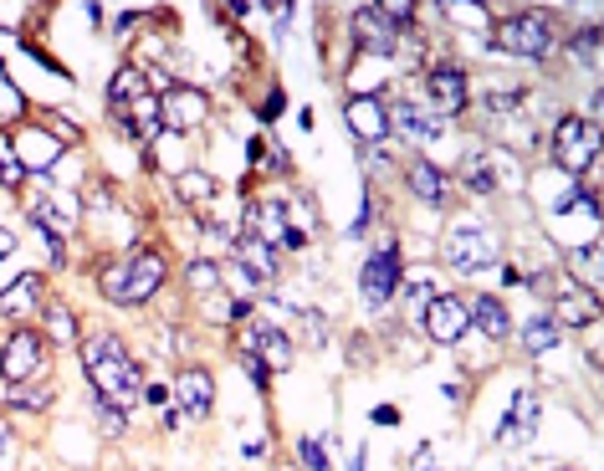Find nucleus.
<instances>
[{
    "label": "nucleus",
    "mask_w": 604,
    "mask_h": 471,
    "mask_svg": "<svg viewBox=\"0 0 604 471\" xmlns=\"http://www.w3.org/2000/svg\"><path fill=\"white\" fill-rule=\"evenodd\" d=\"M82 369H88L98 400H108L113 410H123V415H128V405H139V400H144V374H139V359L123 349V338H113V333L88 338V344H82Z\"/></svg>",
    "instance_id": "nucleus-1"
},
{
    "label": "nucleus",
    "mask_w": 604,
    "mask_h": 471,
    "mask_svg": "<svg viewBox=\"0 0 604 471\" xmlns=\"http://www.w3.org/2000/svg\"><path fill=\"white\" fill-rule=\"evenodd\" d=\"M98 287H103L108 303H118V308H144L149 297L164 287V256L159 251H134L128 262L108 267L98 277Z\"/></svg>",
    "instance_id": "nucleus-2"
},
{
    "label": "nucleus",
    "mask_w": 604,
    "mask_h": 471,
    "mask_svg": "<svg viewBox=\"0 0 604 471\" xmlns=\"http://www.w3.org/2000/svg\"><path fill=\"white\" fill-rule=\"evenodd\" d=\"M599 159V128L594 123H584L579 113H569V118H558V128H553V164L564 169V175H584V169Z\"/></svg>",
    "instance_id": "nucleus-3"
},
{
    "label": "nucleus",
    "mask_w": 604,
    "mask_h": 471,
    "mask_svg": "<svg viewBox=\"0 0 604 471\" xmlns=\"http://www.w3.org/2000/svg\"><path fill=\"white\" fill-rule=\"evenodd\" d=\"M487 41H492L497 52L543 62V57L553 52V21H548V16H507V21H497V31H492Z\"/></svg>",
    "instance_id": "nucleus-4"
},
{
    "label": "nucleus",
    "mask_w": 604,
    "mask_h": 471,
    "mask_svg": "<svg viewBox=\"0 0 604 471\" xmlns=\"http://www.w3.org/2000/svg\"><path fill=\"white\" fill-rule=\"evenodd\" d=\"M400 282H405V272H400V251L395 246H384V251H374L369 262L359 267V297L369 308H384L390 297L400 292Z\"/></svg>",
    "instance_id": "nucleus-5"
},
{
    "label": "nucleus",
    "mask_w": 604,
    "mask_h": 471,
    "mask_svg": "<svg viewBox=\"0 0 604 471\" xmlns=\"http://www.w3.org/2000/svg\"><path fill=\"white\" fill-rule=\"evenodd\" d=\"M446 262L456 272H482V267H492L497 262V231H487V226H461V231H451L446 236Z\"/></svg>",
    "instance_id": "nucleus-6"
},
{
    "label": "nucleus",
    "mask_w": 604,
    "mask_h": 471,
    "mask_svg": "<svg viewBox=\"0 0 604 471\" xmlns=\"http://www.w3.org/2000/svg\"><path fill=\"white\" fill-rule=\"evenodd\" d=\"M41 359H47L41 333H36V328H16V333L6 338V349H0V379H6V384H26V379L41 369Z\"/></svg>",
    "instance_id": "nucleus-7"
},
{
    "label": "nucleus",
    "mask_w": 604,
    "mask_h": 471,
    "mask_svg": "<svg viewBox=\"0 0 604 471\" xmlns=\"http://www.w3.org/2000/svg\"><path fill=\"white\" fill-rule=\"evenodd\" d=\"M241 231L256 236L262 246H287L292 221H287V200H251L241 210Z\"/></svg>",
    "instance_id": "nucleus-8"
},
{
    "label": "nucleus",
    "mask_w": 604,
    "mask_h": 471,
    "mask_svg": "<svg viewBox=\"0 0 604 471\" xmlns=\"http://www.w3.org/2000/svg\"><path fill=\"white\" fill-rule=\"evenodd\" d=\"M159 118H164V128H175V134H190V128H200L210 118V103H205L200 88H180L175 82V88L159 98Z\"/></svg>",
    "instance_id": "nucleus-9"
},
{
    "label": "nucleus",
    "mask_w": 604,
    "mask_h": 471,
    "mask_svg": "<svg viewBox=\"0 0 604 471\" xmlns=\"http://www.w3.org/2000/svg\"><path fill=\"white\" fill-rule=\"evenodd\" d=\"M400 41H405V31H395L390 21H384L379 6H359V11H354V47H359V52L390 57V52H400Z\"/></svg>",
    "instance_id": "nucleus-10"
},
{
    "label": "nucleus",
    "mask_w": 604,
    "mask_h": 471,
    "mask_svg": "<svg viewBox=\"0 0 604 471\" xmlns=\"http://www.w3.org/2000/svg\"><path fill=\"white\" fill-rule=\"evenodd\" d=\"M343 118H349L359 144H384V139H390V108H384L374 93H354L349 108H343Z\"/></svg>",
    "instance_id": "nucleus-11"
},
{
    "label": "nucleus",
    "mask_w": 604,
    "mask_h": 471,
    "mask_svg": "<svg viewBox=\"0 0 604 471\" xmlns=\"http://www.w3.org/2000/svg\"><path fill=\"white\" fill-rule=\"evenodd\" d=\"M425 88H430V113H441V118H456L466 108V72L441 62V67H430L425 72Z\"/></svg>",
    "instance_id": "nucleus-12"
},
{
    "label": "nucleus",
    "mask_w": 604,
    "mask_h": 471,
    "mask_svg": "<svg viewBox=\"0 0 604 471\" xmlns=\"http://www.w3.org/2000/svg\"><path fill=\"white\" fill-rule=\"evenodd\" d=\"M533 431H538V395L533 390H517L512 405H507V415H502V425H497V441L502 446H528Z\"/></svg>",
    "instance_id": "nucleus-13"
},
{
    "label": "nucleus",
    "mask_w": 604,
    "mask_h": 471,
    "mask_svg": "<svg viewBox=\"0 0 604 471\" xmlns=\"http://www.w3.org/2000/svg\"><path fill=\"white\" fill-rule=\"evenodd\" d=\"M420 318H425V333L436 338V344H456V338L471 328V313H466L461 297H436Z\"/></svg>",
    "instance_id": "nucleus-14"
},
{
    "label": "nucleus",
    "mask_w": 604,
    "mask_h": 471,
    "mask_svg": "<svg viewBox=\"0 0 604 471\" xmlns=\"http://www.w3.org/2000/svg\"><path fill=\"white\" fill-rule=\"evenodd\" d=\"M548 318H553L558 328H589V323L599 318V297L584 292V287H574V282H558V303H553Z\"/></svg>",
    "instance_id": "nucleus-15"
},
{
    "label": "nucleus",
    "mask_w": 604,
    "mask_h": 471,
    "mask_svg": "<svg viewBox=\"0 0 604 471\" xmlns=\"http://www.w3.org/2000/svg\"><path fill=\"white\" fill-rule=\"evenodd\" d=\"M390 128H400L410 144H430V139L446 134V118L430 113V108H420V103H395L390 108Z\"/></svg>",
    "instance_id": "nucleus-16"
},
{
    "label": "nucleus",
    "mask_w": 604,
    "mask_h": 471,
    "mask_svg": "<svg viewBox=\"0 0 604 471\" xmlns=\"http://www.w3.org/2000/svg\"><path fill=\"white\" fill-rule=\"evenodd\" d=\"M31 313H41V272H21L11 287H0V318L21 323Z\"/></svg>",
    "instance_id": "nucleus-17"
},
{
    "label": "nucleus",
    "mask_w": 604,
    "mask_h": 471,
    "mask_svg": "<svg viewBox=\"0 0 604 471\" xmlns=\"http://www.w3.org/2000/svg\"><path fill=\"white\" fill-rule=\"evenodd\" d=\"M405 180H410V195H415L420 205H430V210H441V205L451 200V180H446L430 159H410V164H405Z\"/></svg>",
    "instance_id": "nucleus-18"
},
{
    "label": "nucleus",
    "mask_w": 604,
    "mask_h": 471,
    "mask_svg": "<svg viewBox=\"0 0 604 471\" xmlns=\"http://www.w3.org/2000/svg\"><path fill=\"white\" fill-rule=\"evenodd\" d=\"M246 354H256L267 369H287L292 364V344H287V333L277 328V323H256V328H246V344H241Z\"/></svg>",
    "instance_id": "nucleus-19"
},
{
    "label": "nucleus",
    "mask_w": 604,
    "mask_h": 471,
    "mask_svg": "<svg viewBox=\"0 0 604 471\" xmlns=\"http://www.w3.org/2000/svg\"><path fill=\"white\" fill-rule=\"evenodd\" d=\"M175 405H180V415L205 420V415L215 410V379H210L205 369H185L180 384H175Z\"/></svg>",
    "instance_id": "nucleus-20"
},
{
    "label": "nucleus",
    "mask_w": 604,
    "mask_h": 471,
    "mask_svg": "<svg viewBox=\"0 0 604 471\" xmlns=\"http://www.w3.org/2000/svg\"><path fill=\"white\" fill-rule=\"evenodd\" d=\"M16 154H21V169H26V175H31V169H52L57 159H62V144L47 134V128H26V134H21V144H16Z\"/></svg>",
    "instance_id": "nucleus-21"
},
{
    "label": "nucleus",
    "mask_w": 604,
    "mask_h": 471,
    "mask_svg": "<svg viewBox=\"0 0 604 471\" xmlns=\"http://www.w3.org/2000/svg\"><path fill=\"white\" fill-rule=\"evenodd\" d=\"M231 246H236V267H246V272H251L256 282H262V287L277 277V256H272V246H262V241L246 236V231H241V236H231Z\"/></svg>",
    "instance_id": "nucleus-22"
},
{
    "label": "nucleus",
    "mask_w": 604,
    "mask_h": 471,
    "mask_svg": "<svg viewBox=\"0 0 604 471\" xmlns=\"http://www.w3.org/2000/svg\"><path fill=\"white\" fill-rule=\"evenodd\" d=\"M139 98H149V77H144L139 67H123V72L108 82V108L123 113V108H134Z\"/></svg>",
    "instance_id": "nucleus-23"
},
{
    "label": "nucleus",
    "mask_w": 604,
    "mask_h": 471,
    "mask_svg": "<svg viewBox=\"0 0 604 471\" xmlns=\"http://www.w3.org/2000/svg\"><path fill=\"white\" fill-rule=\"evenodd\" d=\"M466 313H471V323H477L487 338H507V333H512L507 303H502V297H492V292H487V297H477V303H471Z\"/></svg>",
    "instance_id": "nucleus-24"
},
{
    "label": "nucleus",
    "mask_w": 604,
    "mask_h": 471,
    "mask_svg": "<svg viewBox=\"0 0 604 471\" xmlns=\"http://www.w3.org/2000/svg\"><path fill=\"white\" fill-rule=\"evenodd\" d=\"M461 185H466L471 195H492V190H497V169H492V154L471 149V154L461 159Z\"/></svg>",
    "instance_id": "nucleus-25"
},
{
    "label": "nucleus",
    "mask_w": 604,
    "mask_h": 471,
    "mask_svg": "<svg viewBox=\"0 0 604 471\" xmlns=\"http://www.w3.org/2000/svg\"><path fill=\"white\" fill-rule=\"evenodd\" d=\"M31 221L41 226V236L47 241H62V236H72V216L52 200V195H41V200H31Z\"/></svg>",
    "instance_id": "nucleus-26"
},
{
    "label": "nucleus",
    "mask_w": 604,
    "mask_h": 471,
    "mask_svg": "<svg viewBox=\"0 0 604 471\" xmlns=\"http://www.w3.org/2000/svg\"><path fill=\"white\" fill-rule=\"evenodd\" d=\"M558 338H564V328H558L548 313H533L528 328H523V349H528V354H553Z\"/></svg>",
    "instance_id": "nucleus-27"
},
{
    "label": "nucleus",
    "mask_w": 604,
    "mask_h": 471,
    "mask_svg": "<svg viewBox=\"0 0 604 471\" xmlns=\"http://www.w3.org/2000/svg\"><path fill=\"white\" fill-rule=\"evenodd\" d=\"M21 180H26V169H21L16 139H6V134H0V185H6V190H21Z\"/></svg>",
    "instance_id": "nucleus-28"
},
{
    "label": "nucleus",
    "mask_w": 604,
    "mask_h": 471,
    "mask_svg": "<svg viewBox=\"0 0 604 471\" xmlns=\"http://www.w3.org/2000/svg\"><path fill=\"white\" fill-rule=\"evenodd\" d=\"M400 287H405V308H410V313H425V308L441 297V292H436V282H430L425 272H420V277H410V282H400Z\"/></svg>",
    "instance_id": "nucleus-29"
},
{
    "label": "nucleus",
    "mask_w": 604,
    "mask_h": 471,
    "mask_svg": "<svg viewBox=\"0 0 604 471\" xmlns=\"http://www.w3.org/2000/svg\"><path fill=\"white\" fill-rule=\"evenodd\" d=\"M26 113V98H21V88L6 77V67H0V123H16Z\"/></svg>",
    "instance_id": "nucleus-30"
},
{
    "label": "nucleus",
    "mask_w": 604,
    "mask_h": 471,
    "mask_svg": "<svg viewBox=\"0 0 604 471\" xmlns=\"http://www.w3.org/2000/svg\"><path fill=\"white\" fill-rule=\"evenodd\" d=\"M185 282H190V292H221V267L215 262H190V272H185Z\"/></svg>",
    "instance_id": "nucleus-31"
},
{
    "label": "nucleus",
    "mask_w": 604,
    "mask_h": 471,
    "mask_svg": "<svg viewBox=\"0 0 604 471\" xmlns=\"http://www.w3.org/2000/svg\"><path fill=\"white\" fill-rule=\"evenodd\" d=\"M180 200H190V205H200V200H210L215 195V180L210 175H200V169H190V175H180Z\"/></svg>",
    "instance_id": "nucleus-32"
},
{
    "label": "nucleus",
    "mask_w": 604,
    "mask_h": 471,
    "mask_svg": "<svg viewBox=\"0 0 604 471\" xmlns=\"http://www.w3.org/2000/svg\"><path fill=\"white\" fill-rule=\"evenodd\" d=\"M47 328H52L57 344H77V318L67 308H47Z\"/></svg>",
    "instance_id": "nucleus-33"
},
{
    "label": "nucleus",
    "mask_w": 604,
    "mask_h": 471,
    "mask_svg": "<svg viewBox=\"0 0 604 471\" xmlns=\"http://www.w3.org/2000/svg\"><path fill=\"white\" fill-rule=\"evenodd\" d=\"M297 456H302V466H308V471H333V466H328V451H323L318 436H302V441H297Z\"/></svg>",
    "instance_id": "nucleus-34"
},
{
    "label": "nucleus",
    "mask_w": 604,
    "mask_h": 471,
    "mask_svg": "<svg viewBox=\"0 0 604 471\" xmlns=\"http://www.w3.org/2000/svg\"><path fill=\"white\" fill-rule=\"evenodd\" d=\"M93 410H98L103 436H123V431H128V415H123V410H113L108 400H98V395H93Z\"/></svg>",
    "instance_id": "nucleus-35"
},
{
    "label": "nucleus",
    "mask_w": 604,
    "mask_h": 471,
    "mask_svg": "<svg viewBox=\"0 0 604 471\" xmlns=\"http://www.w3.org/2000/svg\"><path fill=\"white\" fill-rule=\"evenodd\" d=\"M241 369L251 374V384H256V390L267 395V384H272V369H267L262 359H256V354H246V349H241Z\"/></svg>",
    "instance_id": "nucleus-36"
},
{
    "label": "nucleus",
    "mask_w": 604,
    "mask_h": 471,
    "mask_svg": "<svg viewBox=\"0 0 604 471\" xmlns=\"http://www.w3.org/2000/svg\"><path fill=\"white\" fill-rule=\"evenodd\" d=\"M11 405L16 410H47L52 405V390H21V395H11Z\"/></svg>",
    "instance_id": "nucleus-37"
},
{
    "label": "nucleus",
    "mask_w": 604,
    "mask_h": 471,
    "mask_svg": "<svg viewBox=\"0 0 604 471\" xmlns=\"http://www.w3.org/2000/svg\"><path fill=\"white\" fill-rule=\"evenodd\" d=\"M579 262H584V282H589V292H594V282H599V246H594V241L584 246Z\"/></svg>",
    "instance_id": "nucleus-38"
},
{
    "label": "nucleus",
    "mask_w": 604,
    "mask_h": 471,
    "mask_svg": "<svg viewBox=\"0 0 604 471\" xmlns=\"http://www.w3.org/2000/svg\"><path fill=\"white\" fill-rule=\"evenodd\" d=\"M144 400H149L154 410H169V405H175V390H164V384H154V390H144Z\"/></svg>",
    "instance_id": "nucleus-39"
},
{
    "label": "nucleus",
    "mask_w": 604,
    "mask_h": 471,
    "mask_svg": "<svg viewBox=\"0 0 604 471\" xmlns=\"http://www.w3.org/2000/svg\"><path fill=\"white\" fill-rule=\"evenodd\" d=\"M594 47H599V26H584V31H579V52H584V62H594Z\"/></svg>",
    "instance_id": "nucleus-40"
},
{
    "label": "nucleus",
    "mask_w": 604,
    "mask_h": 471,
    "mask_svg": "<svg viewBox=\"0 0 604 471\" xmlns=\"http://www.w3.org/2000/svg\"><path fill=\"white\" fill-rule=\"evenodd\" d=\"M47 134H57L62 144H77V128H72V123H62V118H47Z\"/></svg>",
    "instance_id": "nucleus-41"
},
{
    "label": "nucleus",
    "mask_w": 604,
    "mask_h": 471,
    "mask_svg": "<svg viewBox=\"0 0 604 471\" xmlns=\"http://www.w3.org/2000/svg\"><path fill=\"white\" fill-rule=\"evenodd\" d=\"M282 108H287V98H282V93H272V98H267L262 108H256V113H262V118H277Z\"/></svg>",
    "instance_id": "nucleus-42"
},
{
    "label": "nucleus",
    "mask_w": 604,
    "mask_h": 471,
    "mask_svg": "<svg viewBox=\"0 0 604 471\" xmlns=\"http://www.w3.org/2000/svg\"><path fill=\"white\" fill-rule=\"evenodd\" d=\"M369 221H374V205L364 200V210H359V221H354V231H349V236H364V231H369Z\"/></svg>",
    "instance_id": "nucleus-43"
},
{
    "label": "nucleus",
    "mask_w": 604,
    "mask_h": 471,
    "mask_svg": "<svg viewBox=\"0 0 604 471\" xmlns=\"http://www.w3.org/2000/svg\"><path fill=\"white\" fill-rule=\"evenodd\" d=\"M395 420H400L395 405H379V410H374V425H395Z\"/></svg>",
    "instance_id": "nucleus-44"
},
{
    "label": "nucleus",
    "mask_w": 604,
    "mask_h": 471,
    "mask_svg": "<svg viewBox=\"0 0 604 471\" xmlns=\"http://www.w3.org/2000/svg\"><path fill=\"white\" fill-rule=\"evenodd\" d=\"M410 471H436V466H430V446H415V466Z\"/></svg>",
    "instance_id": "nucleus-45"
},
{
    "label": "nucleus",
    "mask_w": 604,
    "mask_h": 471,
    "mask_svg": "<svg viewBox=\"0 0 604 471\" xmlns=\"http://www.w3.org/2000/svg\"><path fill=\"white\" fill-rule=\"evenodd\" d=\"M134 21H139V11H123V16H118V26H113V31H118V36H128V31H134Z\"/></svg>",
    "instance_id": "nucleus-46"
},
{
    "label": "nucleus",
    "mask_w": 604,
    "mask_h": 471,
    "mask_svg": "<svg viewBox=\"0 0 604 471\" xmlns=\"http://www.w3.org/2000/svg\"><path fill=\"white\" fill-rule=\"evenodd\" d=\"M11 251H16V236H11V231H0V256H11Z\"/></svg>",
    "instance_id": "nucleus-47"
},
{
    "label": "nucleus",
    "mask_w": 604,
    "mask_h": 471,
    "mask_svg": "<svg viewBox=\"0 0 604 471\" xmlns=\"http://www.w3.org/2000/svg\"><path fill=\"white\" fill-rule=\"evenodd\" d=\"M6 456H11V431L0 425V461H6Z\"/></svg>",
    "instance_id": "nucleus-48"
},
{
    "label": "nucleus",
    "mask_w": 604,
    "mask_h": 471,
    "mask_svg": "<svg viewBox=\"0 0 604 471\" xmlns=\"http://www.w3.org/2000/svg\"><path fill=\"white\" fill-rule=\"evenodd\" d=\"M354 471H369V456L364 451H354Z\"/></svg>",
    "instance_id": "nucleus-49"
}]
</instances>
